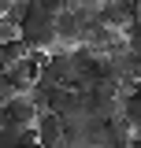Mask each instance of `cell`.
<instances>
[{
  "label": "cell",
  "mask_w": 141,
  "mask_h": 148,
  "mask_svg": "<svg viewBox=\"0 0 141 148\" xmlns=\"http://www.w3.org/2000/svg\"><path fill=\"white\" fill-rule=\"evenodd\" d=\"M34 137L41 148H59L63 141H67V122L56 115V111H41L34 122Z\"/></svg>",
  "instance_id": "1"
},
{
  "label": "cell",
  "mask_w": 141,
  "mask_h": 148,
  "mask_svg": "<svg viewBox=\"0 0 141 148\" xmlns=\"http://www.w3.org/2000/svg\"><path fill=\"white\" fill-rule=\"evenodd\" d=\"M34 122H37V108L30 104L26 92H19L8 104H0V126H34Z\"/></svg>",
  "instance_id": "2"
},
{
  "label": "cell",
  "mask_w": 141,
  "mask_h": 148,
  "mask_svg": "<svg viewBox=\"0 0 141 148\" xmlns=\"http://www.w3.org/2000/svg\"><path fill=\"white\" fill-rule=\"evenodd\" d=\"M138 18V4H130V0H104L100 4V26L108 30H126L130 22Z\"/></svg>",
  "instance_id": "3"
},
{
  "label": "cell",
  "mask_w": 141,
  "mask_h": 148,
  "mask_svg": "<svg viewBox=\"0 0 141 148\" xmlns=\"http://www.w3.org/2000/svg\"><path fill=\"white\" fill-rule=\"evenodd\" d=\"M41 78L45 82H52L59 89H67L70 82H74V67H70V52H59L56 48L52 56H45V67H41Z\"/></svg>",
  "instance_id": "4"
},
{
  "label": "cell",
  "mask_w": 141,
  "mask_h": 148,
  "mask_svg": "<svg viewBox=\"0 0 141 148\" xmlns=\"http://www.w3.org/2000/svg\"><path fill=\"white\" fill-rule=\"evenodd\" d=\"M56 41L59 45H70V48H78L86 41V26H82V18L74 15V8H67V11L56 15Z\"/></svg>",
  "instance_id": "5"
},
{
  "label": "cell",
  "mask_w": 141,
  "mask_h": 148,
  "mask_svg": "<svg viewBox=\"0 0 141 148\" xmlns=\"http://www.w3.org/2000/svg\"><path fill=\"white\" fill-rule=\"evenodd\" d=\"M59 92H63L59 85H52V82H45V78H37L34 85L26 89V96H30V104H34V108H37V115H41V111H52V108H56Z\"/></svg>",
  "instance_id": "6"
},
{
  "label": "cell",
  "mask_w": 141,
  "mask_h": 148,
  "mask_svg": "<svg viewBox=\"0 0 141 148\" xmlns=\"http://www.w3.org/2000/svg\"><path fill=\"white\" fill-rule=\"evenodd\" d=\"M119 111H123L126 126H141V92H130L119 100Z\"/></svg>",
  "instance_id": "7"
},
{
  "label": "cell",
  "mask_w": 141,
  "mask_h": 148,
  "mask_svg": "<svg viewBox=\"0 0 141 148\" xmlns=\"http://www.w3.org/2000/svg\"><path fill=\"white\" fill-rule=\"evenodd\" d=\"M26 52H30V48H26V45H22L19 37H11V41H8V45L0 48V63H4V71H8V67H15V63H19V59H22Z\"/></svg>",
  "instance_id": "8"
},
{
  "label": "cell",
  "mask_w": 141,
  "mask_h": 148,
  "mask_svg": "<svg viewBox=\"0 0 141 148\" xmlns=\"http://www.w3.org/2000/svg\"><path fill=\"white\" fill-rule=\"evenodd\" d=\"M123 41H126V48H130L134 56H141V18H134V22L123 30Z\"/></svg>",
  "instance_id": "9"
},
{
  "label": "cell",
  "mask_w": 141,
  "mask_h": 148,
  "mask_svg": "<svg viewBox=\"0 0 141 148\" xmlns=\"http://www.w3.org/2000/svg\"><path fill=\"white\" fill-rule=\"evenodd\" d=\"M11 96H19V85L11 82V74H8V71H0V104H8Z\"/></svg>",
  "instance_id": "10"
},
{
  "label": "cell",
  "mask_w": 141,
  "mask_h": 148,
  "mask_svg": "<svg viewBox=\"0 0 141 148\" xmlns=\"http://www.w3.org/2000/svg\"><path fill=\"white\" fill-rule=\"evenodd\" d=\"M11 37H19V30H15V26H8V22H0V48H4Z\"/></svg>",
  "instance_id": "11"
},
{
  "label": "cell",
  "mask_w": 141,
  "mask_h": 148,
  "mask_svg": "<svg viewBox=\"0 0 141 148\" xmlns=\"http://www.w3.org/2000/svg\"><path fill=\"white\" fill-rule=\"evenodd\" d=\"M100 0H74V8H97Z\"/></svg>",
  "instance_id": "12"
},
{
  "label": "cell",
  "mask_w": 141,
  "mask_h": 148,
  "mask_svg": "<svg viewBox=\"0 0 141 148\" xmlns=\"http://www.w3.org/2000/svg\"><path fill=\"white\" fill-rule=\"evenodd\" d=\"M126 148H141V137H130V145Z\"/></svg>",
  "instance_id": "13"
},
{
  "label": "cell",
  "mask_w": 141,
  "mask_h": 148,
  "mask_svg": "<svg viewBox=\"0 0 141 148\" xmlns=\"http://www.w3.org/2000/svg\"><path fill=\"white\" fill-rule=\"evenodd\" d=\"M134 137H141V126H134Z\"/></svg>",
  "instance_id": "14"
},
{
  "label": "cell",
  "mask_w": 141,
  "mask_h": 148,
  "mask_svg": "<svg viewBox=\"0 0 141 148\" xmlns=\"http://www.w3.org/2000/svg\"><path fill=\"white\" fill-rule=\"evenodd\" d=\"M130 4H138V8H141V0H130Z\"/></svg>",
  "instance_id": "15"
},
{
  "label": "cell",
  "mask_w": 141,
  "mask_h": 148,
  "mask_svg": "<svg viewBox=\"0 0 141 148\" xmlns=\"http://www.w3.org/2000/svg\"><path fill=\"white\" fill-rule=\"evenodd\" d=\"M0 71H4V63H0Z\"/></svg>",
  "instance_id": "16"
}]
</instances>
